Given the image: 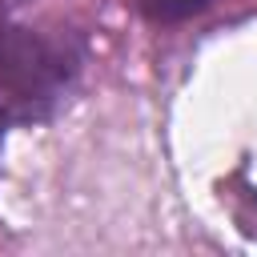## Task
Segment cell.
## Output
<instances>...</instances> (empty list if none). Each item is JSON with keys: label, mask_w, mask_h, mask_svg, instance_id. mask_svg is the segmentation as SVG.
Wrapping results in <instances>:
<instances>
[{"label": "cell", "mask_w": 257, "mask_h": 257, "mask_svg": "<svg viewBox=\"0 0 257 257\" xmlns=\"http://www.w3.org/2000/svg\"><path fill=\"white\" fill-rule=\"evenodd\" d=\"M28 0H0V16H8V12H16V8H24Z\"/></svg>", "instance_id": "3"}, {"label": "cell", "mask_w": 257, "mask_h": 257, "mask_svg": "<svg viewBox=\"0 0 257 257\" xmlns=\"http://www.w3.org/2000/svg\"><path fill=\"white\" fill-rule=\"evenodd\" d=\"M213 0H137L141 16L149 24H185L193 16H201Z\"/></svg>", "instance_id": "2"}, {"label": "cell", "mask_w": 257, "mask_h": 257, "mask_svg": "<svg viewBox=\"0 0 257 257\" xmlns=\"http://www.w3.org/2000/svg\"><path fill=\"white\" fill-rule=\"evenodd\" d=\"M88 44L76 28L0 24V145L12 128L44 124L80 80Z\"/></svg>", "instance_id": "1"}]
</instances>
